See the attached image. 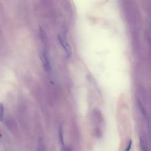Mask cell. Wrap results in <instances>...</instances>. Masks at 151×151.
<instances>
[{
	"label": "cell",
	"mask_w": 151,
	"mask_h": 151,
	"mask_svg": "<svg viewBox=\"0 0 151 151\" xmlns=\"http://www.w3.org/2000/svg\"><path fill=\"white\" fill-rule=\"evenodd\" d=\"M37 151H46L44 142H43V140L41 138H40L38 140Z\"/></svg>",
	"instance_id": "277c9868"
},
{
	"label": "cell",
	"mask_w": 151,
	"mask_h": 151,
	"mask_svg": "<svg viewBox=\"0 0 151 151\" xmlns=\"http://www.w3.org/2000/svg\"><path fill=\"white\" fill-rule=\"evenodd\" d=\"M62 151H70V150L69 148H64L62 149Z\"/></svg>",
	"instance_id": "ba28073f"
},
{
	"label": "cell",
	"mask_w": 151,
	"mask_h": 151,
	"mask_svg": "<svg viewBox=\"0 0 151 151\" xmlns=\"http://www.w3.org/2000/svg\"><path fill=\"white\" fill-rule=\"evenodd\" d=\"M132 144V140H129V144H128V145L126 149H125V151H129L130 150V149H131Z\"/></svg>",
	"instance_id": "8992f818"
},
{
	"label": "cell",
	"mask_w": 151,
	"mask_h": 151,
	"mask_svg": "<svg viewBox=\"0 0 151 151\" xmlns=\"http://www.w3.org/2000/svg\"><path fill=\"white\" fill-rule=\"evenodd\" d=\"M58 41H59L60 44L63 47V49L64 50L66 55L68 56V57H70L72 52H71L70 47L69 45V44L67 43V42H66L63 39H62L60 37H58Z\"/></svg>",
	"instance_id": "7a4b0ae2"
},
{
	"label": "cell",
	"mask_w": 151,
	"mask_h": 151,
	"mask_svg": "<svg viewBox=\"0 0 151 151\" xmlns=\"http://www.w3.org/2000/svg\"><path fill=\"white\" fill-rule=\"evenodd\" d=\"M40 58L44 70L46 72H49L50 69V65L47 54L44 52H42L40 55Z\"/></svg>",
	"instance_id": "6da1fadb"
},
{
	"label": "cell",
	"mask_w": 151,
	"mask_h": 151,
	"mask_svg": "<svg viewBox=\"0 0 151 151\" xmlns=\"http://www.w3.org/2000/svg\"><path fill=\"white\" fill-rule=\"evenodd\" d=\"M139 107L140 109V111L142 113V114H143L144 116L145 115V109H144V108L143 107V106H142V105H141L140 102L139 101Z\"/></svg>",
	"instance_id": "52a82bcc"
},
{
	"label": "cell",
	"mask_w": 151,
	"mask_h": 151,
	"mask_svg": "<svg viewBox=\"0 0 151 151\" xmlns=\"http://www.w3.org/2000/svg\"><path fill=\"white\" fill-rule=\"evenodd\" d=\"M58 134H59V142L60 145L62 146V149L64 148V138H63V129L62 127L60 126L59 128V130H58Z\"/></svg>",
	"instance_id": "3957f363"
},
{
	"label": "cell",
	"mask_w": 151,
	"mask_h": 151,
	"mask_svg": "<svg viewBox=\"0 0 151 151\" xmlns=\"http://www.w3.org/2000/svg\"><path fill=\"white\" fill-rule=\"evenodd\" d=\"M0 137H1V135H0Z\"/></svg>",
	"instance_id": "9c48e42d"
},
{
	"label": "cell",
	"mask_w": 151,
	"mask_h": 151,
	"mask_svg": "<svg viewBox=\"0 0 151 151\" xmlns=\"http://www.w3.org/2000/svg\"><path fill=\"white\" fill-rule=\"evenodd\" d=\"M4 113V107L2 103H0V121H3V116Z\"/></svg>",
	"instance_id": "5b68a950"
}]
</instances>
